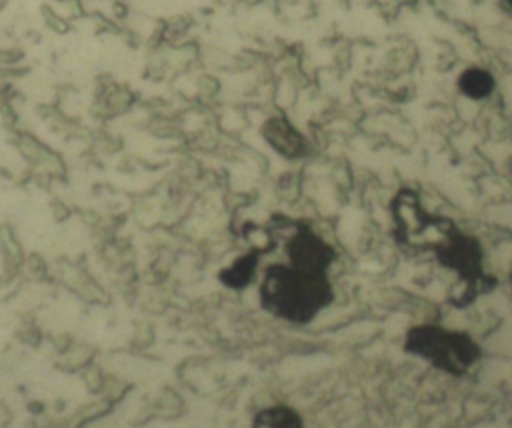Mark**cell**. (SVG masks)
<instances>
[{"instance_id": "6", "label": "cell", "mask_w": 512, "mask_h": 428, "mask_svg": "<svg viewBox=\"0 0 512 428\" xmlns=\"http://www.w3.org/2000/svg\"><path fill=\"white\" fill-rule=\"evenodd\" d=\"M458 88L472 100L486 98L494 90V78L484 68H468L458 78Z\"/></svg>"}, {"instance_id": "7", "label": "cell", "mask_w": 512, "mask_h": 428, "mask_svg": "<svg viewBox=\"0 0 512 428\" xmlns=\"http://www.w3.org/2000/svg\"><path fill=\"white\" fill-rule=\"evenodd\" d=\"M254 428H302V420L288 406H272L256 416Z\"/></svg>"}, {"instance_id": "10", "label": "cell", "mask_w": 512, "mask_h": 428, "mask_svg": "<svg viewBox=\"0 0 512 428\" xmlns=\"http://www.w3.org/2000/svg\"><path fill=\"white\" fill-rule=\"evenodd\" d=\"M510 288H512V272H510Z\"/></svg>"}, {"instance_id": "3", "label": "cell", "mask_w": 512, "mask_h": 428, "mask_svg": "<svg viewBox=\"0 0 512 428\" xmlns=\"http://www.w3.org/2000/svg\"><path fill=\"white\" fill-rule=\"evenodd\" d=\"M404 350L452 376L466 374L482 354L476 340L466 332L436 324L412 326L404 336Z\"/></svg>"}, {"instance_id": "9", "label": "cell", "mask_w": 512, "mask_h": 428, "mask_svg": "<svg viewBox=\"0 0 512 428\" xmlns=\"http://www.w3.org/2000/svg\"><path fill=\"white\" fill-rule=\"evenodd\" d=\"M506 4H508V6H510V8H512V0H506Z\"/></svg>"}, {"instance_id": "2", "label": "cell", "mask_w": 512, "mask_h": 428, "mask_svg": "<svg viewBox=\"0 0 512 428\" xmlns=\"http://www.w3.org/2000/svg\"><path fill=\"white\" fill-rule=\"evenodd\" d=\"M262 306L290 322H310L332 300L326 272L298 268L294 264L270 266L260 288Z\"/></svg>"}, {"instance_id": "8", "label": "cell", "mask_w": 512, "mask_h": 428, "mask_svg": "<svg viewBox=\"0 0 512 428\" xmlns=\"http://www.w3.org/2000/svg\"><path fill=\"white\" fill-rule=\"evenodd\" d=\"M254 268H256V258L254 256H244V258L236 260L230 268H226L220 274V278H222L224 284H228L232 288H240L246 282H250Z\"/></svg>"}, {"instance_id": "5", "label": "cell", "mask_w": 512, "mask_h": 428, "mask_svg": "<svg viewBox=\"0 0 512 428\" xmlns=\"http://www.w3.org/2000/svg\"><path fill=\"white\" fill-rule=\"evenodd\" d=\"M264 134L270 140V144L284 156H302L306 150L304 138L284 118H272L266 124Z\"/></svg>"}, {"instance_id": "4", "label": "cell", "mask_w": 512, "mask_h": 428, "mask_svg": "<svg viewBox=\"0 0 512 428\" xmlns=\"http://www.w3.org/2000/svg\"><path fill=\"white\" fill-rule=\"evenodd\" d=\"M288 258L290 264L314 272H326L334 262V250L314 232L300 228L288 242Z\"/></svg>"}, {"instance_id": "1", "label": "cell", "mask_w": 512, "mask_h": 428, "mask_svg": "<svg viewBox=\"0 0 512 428\" xmlns=\"http://www.w3.org/2000/svg\"><path fill=\"white\" fill-rule=\"evenodd\" d=\"M394 234L400 246L414 252L428 250L444 268L456 274L458 288L450 296V304L456 308L472 304L498 284V278L484 270L482 244L462 232L450 218L426 212L422 204L400 218Z\"/></svg>"}]
</instances>
